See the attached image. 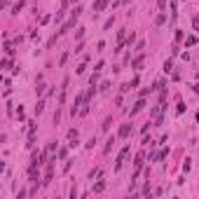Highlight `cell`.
Returning <instances> with one entry per match:
<instances>
[{
	"instance_id": "1",
	"label": "cell",
	"mask_w": 199,
	"mask_h": 199,
	"mask_svg": "<svg viewBox=\"0 0 199 199\" xmlns=\"http://www.w3.org/2000/svg\"><path fill=\"white\" fill-rule=\"evenodd\" d=\"M129 155V145H124L122 150H119V155H117V164H115V169H119L122 166V162H124V157Z\"/></svg>"
},
{
	"instance_id": "2",
	"label": "cell",
	"mask_w": 199,
	"mask_h": 199,
	"mask_svg": "<svg viewBox=\"0 0 199 199\" xmlns=\"http://www.w3.org/2000/svg\"><path fill=\"white\" fill-rule=\"evenodd\" d=\"M127 136H131V124H122L119 127V138H127Z\"/></svg>"
},
{
	"instance_id": "3",
	"label": "cell",
	"mask_w": 199,
	"mask_h": 199,
	"mask_svg": "<svg viewBox=\"0 0 199 199\" xmlns=\"http://www.w3.org/2000/svg\"><path fill=\"white\" fill-rule=\"evenodd\" d=\"M28 176H31V181H33V183L40 181V173L35 171V166H31V169H28Z\"/></svg>"
},
{
	"instance_id": "4",
	"label": "cell",
	"mask_w": 199,
	"mask_h": 199,
	"mask_svg": "<svg viewBox=\"0 0 199 199\" xmlns=\"http://www.w3.org/2000/svg\"><path fill=\"white\" fill-rule=\"evenodd\" d=\"M106 5H108V0H96V2H94V12H101Z\"/></svg>"
},
{
	"instance_id": "5",
	"label": "cell",
	"mask_w": 199,
	"mask_h": 199,
	"mask_svg": "<svg viewBox=\"0 0 199 199\" xmlns=\"http://www.w3.org/2000/svg\"><path fill=\"white\" fill-rule=\"evenodd\" d=\"M143 106H145V101L141 99V101H138V103L134 106V108H131V115H136V113H141V110H143Z\"/></svg>"
},
{
	"instance_id": "6",
	"label": "cell",
	"mask_w": 199,
	"mask_h": 199,
	"mask_svg": "<svg viewBox=\"0 0 199 199\" xmlns=\"http://www.w3.org/2000/svg\"><path fill=\"white\" fill-rule=\"evenodd\" d=\"M106 190V183H103V178H99V183L94 185V192H103Z\"/></svg>"
},
{
	"instance_id": "7",
	"label": "cell",
	"mask_w": 199,
	"mask_h": 199,
	"mask_svg": "<svg viewBox=\"0 0 199 199\" xmlns=\"http://www.w3.org/2000/svg\"><path fill=\"white\" fill-rule=\"evenodd\" d=\"M141 64H143V56H136V59H134V64H131V66H134V68H141Z\"/></svg>"
},
{
	"instance_id": "8",
	"label": "cell",
	"mask_w": 199,
	"mask_h": 199,
	"mask_svg": "<svg viewBox=\"0 0 199 199\" xmlns=\"http://www.w3.org/2000/svg\"><path fill=\"white\" fill-rule=\"evenodd\" d=\"M42 110H45V101H40V103H38V106H35V113H38V115H40Z\"/></svg>"
},
{
	"instance_id": "9",
	"label": "cell",
	"mask_w": 199,
	"mask_h": 199,
	"mask_svg": "<svg viewBox=\"0 0 199 199\" xmlns=\"http://www.w3.org/2000/svg\"><path fill=\"white\" fill-rule=\"evenodd\" d=\"M21 7H24V0H19L17 5H14V9H12V12H14V14H19V9H21Z\"/></svg>"
},
{
	"instance_id": "10",
	"label": "cell",
	"mask_w": 199,
	"mask_h": 199,
	"mask_svg": "<svg viewBox=\"0 0 199 199\" xmlns=\"http://www.w3.org/2000/svg\"><path fill=\"white\" fill-rule=\"evenodd\" d=\"M96 73H99V70H96ZM96 73H94V75L89 77V84H96V80H99V75H96Z\"/></svg>"
},
{
	"instance_id": "11",
	"label": "cell",
	"mask_w": 199,
	"mask_h": 199,
	"mask_svg": "<svg viewBox=\"0 0 199 199\" xmlns=\"http://www.w3.org/2000/svg\"><path fill=\"white\" fill-rule=\"evenodd\" d=\"M155 21H157V24H164V21H166V14H159V17L155 19Z\"/></svg>"
},
{
	"instance_id": "12",
	"label": "cell",
	"mask_w": 199,
	"mask_h": 199,
	"mask_svg": "<svg viewBox=\"0 0 199 199\" xmlns=\"http://www.w3.org/2000/svg\"><path fill=\"white\" fill-rule=\"evenodd\" d=\"M157 5H159V9H164L166 7V0H157Z\"/></svg>"
},
{
	"instance_id": "13",
	"label": "cell",
	"mask_w": 199,
	"mask_h": 199,
	"mask_svg": "<svg viewBox=\"0 0 199 199\" xmlns=\"http://www.w3.org/2000/svg\"><path fill=\"white\" fill-rule=\"evenodd\" d=\"M192 24H194V28H199V17H194V21H192Z\"/></svg>"
},
{
	"instance_id": "14",
	"label": "cell",
	"mask_w": 199,
	"mask_h": 199,
	"mask_svg": "<svg viewBox=\"0 0 199 199\" xmlns=\"http://www.w3.org/2000/svg\"><path fill=\"white\" fill-rule=\"evenodd\" d=\"M194 91H197V94H199V84H194Z\"/></svg>"
}]
</instances>
